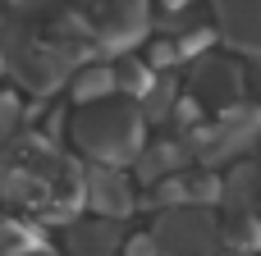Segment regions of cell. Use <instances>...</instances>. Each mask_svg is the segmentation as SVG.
I'll list each match as a JSON object with an SVG mask.
<instances>
[{"label": "cell", "mask_w": 261, "mask_h": 256, "mask_svg": "<svg viewBox=\"0 0 261 256\" xmlns=\"http://www.w3.org/2000/svg\"><path fill=\"white\" fill-rule=\"evenodd\" d=\"M9 128H14V101H9V96H0V137H5Z\"/></svg>", "instance_id": "8"}, {"label": "cell", "mask_w": 261, "mask_h": 256, "mask_svg": "<svg viewBox=\"0 0 261 256\" xmlns=\"http://www.w3.org/2000/svg\"><path fill=\"white\" fill-rule=\"evenodd\" d=\"M83 192H87V206L101 211V215H110V220L133 211V192H128V183L115 169H92L87 183H83Z\"/></svg>", "instance_id": "4"}, {"label": "cell", "mask_w": 261, "mask_h": 256, "mask_svg": "<svg viewBox=\"0 0 261 256\" xmlns=\"http://www.w3.org/2000/svg\"><path fill=\"white\" fill-rule=\"evenodd\" d=\"M115 87V69H83L78 73V87H73V101H96Z\"/></svg>", "instance_id": "6"}, {"label": "cell", "mask_w": 261, "mask_h": 256, "mask_svg": "<svg viewBox=\"0 0 261 256\" xmlns=\"http://www.w3.org/2000/svg\"><path fill=\"white\" fill-rule=\"evenodd\" d=\"M161 247H156V238H133L128 243V256H156Z\"/></svg>", "instance_id": "7"}, {"label": "cell", "mask_w": 261, "mask_h": 256, "mask_svg": "<svg viewBox=\"0 0 261 256\" xmlns=\"http://www.w3.org/2000/svg\"><path fill=\"white\" fill-rule=\"evenodd\" d=\"M73 142L101 160V165H119L128 156H138L142 147V115L133 105H119V101H92L78 119H73Z\"/></svg>", "instance_id": "1"}, {"label": "cell", "mask_w": 261, "mask_h": 256, "mask_svg": "<svg viewBox=\"0 0 261 256\" xmlns=\"http://www.w3.org/2000/svg\"><path fill=\"white\" fill-rule=\"evenodd\" d=\"M156 247L170 256H197V252H211L216 247V220L197 206H179L170 211L161 224H156Z\"/></svg>", "instance_id": "2"}, {"label": "cell", "mask_w": 261, "mask_h": 256, "mask_svg": "<svg viewBox=\"0 0 261 256\" xmlns=\"http://www.w3.org/2000/svg\"><path fill=\"white\" fill-rule=\"evenodd\" d=\"M69 252H73V256H115V252H119V229H115L110 220H101V224H83V229L69 234Z\"/></svg>", "instance_id": "5"}, {"label": "cell", "mask_w": 261, "mask_h": 256, "mask_svg": "<svg viewBox=\"0 0 261 256\" xmlns=\"http://www.w3.org/2000/svg\"><path fill=\"white\" fill-rule=\"evenodd\" d=\"M220 27L239 50H261V0H220Z\"/></svg>", "instance_id": "3"}]
</instances>
